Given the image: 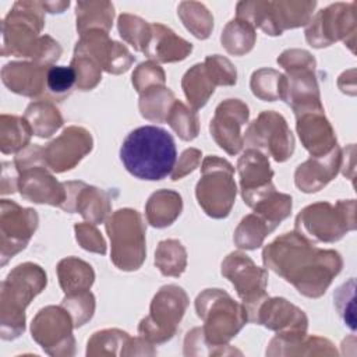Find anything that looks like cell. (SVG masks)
I'll use <instances>...</instances> for the list:
<instances>
[{
	"instance_id": "obj_1",
	"label": "cell",
	"mask_w": 357,
	"mask_h": 357,
	"mask_svg": "<svg viewBox=\"0 0 357 357\" xmlns=\"http://www.w3.org/2000/svg\"><path fill=\"white\" fill-rule=\"evenodd\" d=\"M177 158L173 137L156 126L132 130L120 148L126 170L139 180L156 181L167 177Z\"/></svg>"
},
{
	"instance_id": "obj_9",
	"label": "cell",
	"mask_w": 357,
	"mask_h": 357,
	"mask_svg": "<svg viewBox=\"0 0 357 357\" xmlns=\"http://www.w3.org/2000/svg\"><path fill=\"white\" fill-rule=\"evenodd\" d=\"M169 124L170 123H177L181 121L178 124L173 126V130L183 138V139H192L194 137H197V117L194 114L190 113V110H187L184 107V105H181L180 102L174 103V109H172V114L167 117Z\"/></svg>"
},
{
	"instance_id": "obj_5",
	"label": "cell",
	"mask_w": 357,
	"mask_h": 357,
	"mask_svg": "<svg viewBox=\"0 0 357 357\" xmlns=\"http://www.w3.org/2000/svg\"><path fill=\"white\" fill-rule=\"evenodd\" d=\"M222 273L231 280L237 287L238 296L245 303L261 301L259 296H264L266 273L258 269L247 255L240 252L230 254L222 265Z\"/></svg>"
},
{
	"instance_id": "obj_10",
	"label": "cell",
	"mask_w": 357,
	"mask_h": 357,
	"mask_svg": "<svg viewBox=\"0 0 357 357\" xmlns=\"http://www.w3.org/2000/svg\"><path fill=\"white\" fill-rule=\"evenodd\" d=\"M75 79L77 75L73 67L53 66L46 73V84L53 93H64L70 91Z\"/></svg>"
},
{
	"instance_id": "obj_3",
	"label": "cell",
	"mask_w": 357,
	"mask_h": 357,
	"mask_svg": "<svg viewBox=\"0 0 357 357\" xmlns=\"http://www.w3.org/2000/svg\"><path fill=\"white\" fill-rule=\"evenodd\" d=\"M202 173L204 177L197 184V198L199 205H202L209 216H226L236 197V185L231 180V166L226 160L212 156L205 159Z\"/></svg>"
},
{
	"instance_id": "obj_8",
	"label": "cell",
	"mask_w": 357,
	"mask_h": 357,
	"mask_svg": "<svg viewBox=\"0 0 357 357\" xmlns=\"http://www.w3.org/2000/svg\"><path fill=\"white\" fill-rule=\"evenodd\" d=\"M1 123H4L10 128V134L1 132V151L4 153H10L20 149L21 146H25L32 131L28 121L14 116H7V119L6 116H1Z\"/></svg>"
},
{
	"instance_id": "obj_6",
	"label": "cell",
	"mask_w": 357,
	"mask_h": 357,
	"mask_svg": "<svg viewBox=\"0 0 357 357\" xmlns=\"http://www.w3.org/2000/svg\"><path fill=\"white\" fill-rule=\"evenodd\" d=\"M230 100V112L227 107V102L220 103L216 109V116L211 121V132L213 134L215 139L218 141L219 146L226 149L229 153H237L241 148V139H240V126L247 121L248 117V109L245 105L240 102L238 107L234 112L237 99H229Z\"/></svg>"
},
{
	"instance_id": "obj_4",
	"label": "cell",
	"mask_w": 357,
	"mask_h": 357,
	"mask_svg": "<svg viewBox=\"0 0 357 357\" xmlns=\"http://www.w3.org/2000/svg\"><path fill=\"white\" fill-rule=\"evenodd\" d=\"M38 218L35 211L20 208L17 204L3 199L1 202V255L10 250L13 257L20 250L25 248L32 231L36 229Z\"/></svg>"
},
{
	"instance_id": "obj_11",
	"label": "cell",
	"mask_w": 357,
	"mask_h": 357,
	"mask_svg": "<svg viewBox=\"0 0 357 357\" xmlns=\"http://www.w3.org/2000/svg\"><path fill=\"white\" fill-rule=\"evenodd\" d=\"M159 245L170 257L169 261L159 265V269L162 271V273L163 275H173V276L180 275L184 271V266H185V257H176V255L184 252V248L181 247V244L176 240H169V241H162Z\"/></svg>"
},
{
	"instance_id": "obj_2",
	"label": "cell",
	"mask_w": 357,
	"mask_h": 357,
	"mask_svg": "<svg viewBox=\"0 0 357 357\" xmlns=\"http://www.w3.org/2000/svg\"><path fill=\"white\" fill-rule=\"evenodd\" d=\"M113 262L126 271L137 269L145 255L144 229L137 211H117L107 222Z\"/></svg>"
},
{
	"instance_id": "obj_7",
	"label": "cell",
	"mask_w": 357,
	"mask_h": 357,
	"mask_svg": "<svg viewBox=\"0 0 357 357\" xmlns=\"http://www.w3.org/2000/svg\"><path fill=\"white\" fill-rule=\"evenodd\" d=\"M238 173L241 177L244 201L272 185L271 177L273 173L269 169V162L264 155L252 149L244 152V155L240 158Z\"/></svg>"
}]
</instances>
